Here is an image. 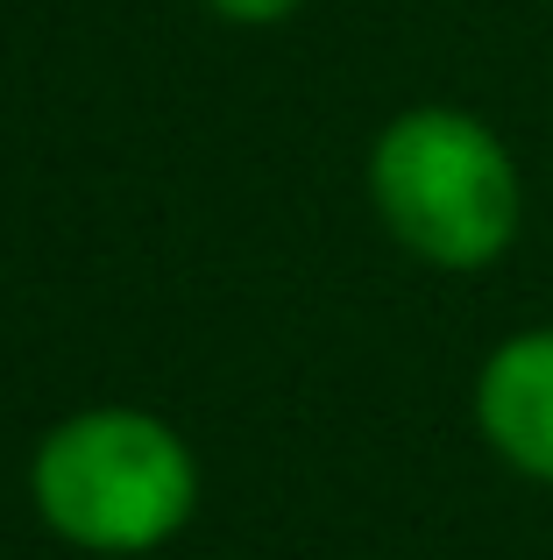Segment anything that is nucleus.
Listing matches in <instances>:
<instances>
[{
  "mask_svg": "<svg viewBox=\"0 0 553 560\" xmlns=\"http://www.w3.org/2000/svg\"><path fill=\"white\" fill-rule=\"evenodd\" d=\"M369 199L404 256L455 277L490 270L526 228V185L504 136L440 100L384 121L369 150Z\"/></svg>",
  "mask_w": 553,
  "mask_h": 560,
  "instance_id": "obj_1",
  "label": "nucleus"
},
{
  "mask_svg": "<svg viewBox=\"0 0 553 560\" xmlns=\"http://www.w3.org/2000/svg\"><path fill=\"white\" fill-rule=\"evenodd\" d=\"M28 497L43 525L79 553H150L185 533L199 504V462L156 411L93 405L50 425L28 462Z\"/></svg>",
  "mask_w": 553,
  "mask_h": 560,
  "instance_id": "obj_2",
  "label": "nucleus"
},
{
  "mask_svg": "<svg viewBox=\"0 0 553 560\" xmlns=\"http://www.w3.org/2000/svg\"><path fill=\"white\" fill-rule=\"evenodd\" d=\"M475 433L526 482H553V327H526L483 355Z\"/></svg>",
  "mask_w": 553,
  "mask_h": 560,
  "instance_id": "obj_3",
  "label": "nucleus"
},
{
  "mask_svg": "<svg viewBox=\"0 0 553 560\" xmlns=\"http://www.w3.org/2000/svg\"><path fill=\"white\" fill-rule=\"evenodd\" d=\"M221 22H242V28H270V22H284V14H298L305 0H207Z\"/></svg>",
  "mask_w": 553,
  "mask_h": 560,
  "instance_id": "obj_4",
  "label": "nucleus"
}]
</instances>
